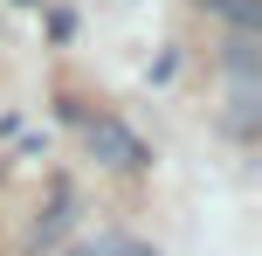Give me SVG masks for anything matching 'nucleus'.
<instances>
[{
  "label": "nucleus",
  "mask_w": 262,
  "mask_h": 256,
  "mask_svg": "<svg viewBox=\"0 0 262 256\" xmlns=\"http://www.w3.org/2000/svg\"><path fill=\"white\" fill-rule=\"evenodd\" d=\"M83 146H90V160H104V166H118V173H138L152 152L138 146V132H124L118 118H90L83 125Z\"/></svg>",
  "instance_id": "obj_1"
},
{
  "label": "nucleus",
  "mask_w": 262,
  "mask_h": 256,
  "mask_svg": "<svg viewBox=\"0 0 262 256\" xmlns=\"http://www.w3.org/2000/svg\"><path fill=\"white\" fill-rule=\"evenodd\" d=\"M69 256H159V249H145V243H131V235H90V243H76Z\"/></svg>",
  "instance_id": "obj_2"
},
{
  "label": "nucleus",
  "mask_w": 262,
  "mask_h": 256,
  "mask_svg": "<svg viewBox=\"0 0 262 256\" xmlns=\"http://www.w3.org/2000/svg\"><path fill=\"white\" fill-rule=\"evenodd\" d=\"M200 7H214V14H228V21H235L242 35H255V28H262V0H200Z\"/></svg>",
  "instance_id": "obj_3"
}]
</instances>
